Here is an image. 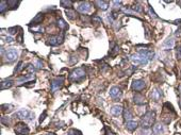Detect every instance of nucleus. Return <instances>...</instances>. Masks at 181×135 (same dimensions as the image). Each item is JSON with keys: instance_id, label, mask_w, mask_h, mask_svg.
Listing matches in <instances>:
<instances>
[{"instance_id": "9", "label": "nucleus", "mask_w": 181, "mask_h": 135, "mask_svg": "<svg viewBox=\"0 0 181 135\" xmlns=\"http://www.w3.org/2000/svg\"><path fill=\"white\" fill-rule=\"evenodd\" d=\"M121 95H123L121 90L118 86L111 87V90H110V96H111V98H112L113 100H119L121 98Z\"/></svg>"}, {"instance_id": "24", "label": "nucleus", "mask_w": 181, "mask_h": 135, "mask_svg": "<svg viewBox=\"0 0 181 135\" xmlns=\"http://www.w3.org/2000/svg\"><path fill=\"white\" fill-rule=\"evenodd\" d=\"M132 113L129 111L128 109H125V111H124V118L126 120H128V121H130L131 120V118H132Z\"/></svg>"}, {"instance_id": "4", "label": "nucleus", "mask_w": 181, "mask_h": 135, "mask_svg": "<svg viewBox=\"0 0 181 135\" xmlns=\"http://www.w3.org/2000/svg\"><path fill=\"white\" fill-rule=\"evenodd\" d=\"M85 78V70L83 67H79V68H76L72 70V72L70 74V79L72 81H82L83 79Z\"/></svg>"}, {"instance_id": "28", "label": "nucleus", "mask_w": 181, "mask_h": 135, "mask_svg": "<svg viewBox=\"0 0 181 135\" xmlns=\"http://www.w3.org/2000/svg\"><path fill=\"white\" fill-rule=\"evenodd\" d=\"M19 3V1H15V0H9L8 1V5H12V9H16L17 4Z\"/></svg>"}, {"instance_id": "31", "label": "nucleus", "mask_w": 181, "mask_h": 135, "mask_svg": "<svg viewBox=\"0 0 181 135\" xmlns=\"http://www.w3.org/2000/svg\"><path fill=\"white\" fill-rule=\"evenodd\" d=\"M68 134H69V135H82V134H81V132L78 131V130H75V129H72V130H69Z\"/></svg>"}, {"instance_id": "32", "label": "nucleus", "mask_w": 181, "mask_h": 135, "mask_svg": "<svg viewBox=\"0 0 181 135\" xmlns=\"http://www.w3.org/2000/svg\"><path fill=\"white\" fill-rule=\"evenodd\" d=\"M1 122L3 124H7V126H8V124H10V122H11V119H10L9 117H2V118H1Z\"/></svg>"}, {"instance_id": "26", "label": "nucleus", "mask_w": 181, "mask_h": 135, "mask_svg": "<svg viewBox=\"0 0 181 135\" xmlns=\"http://www.w3.org/2000/svg\"><path fill=\"white\" fill-rule=\"evenodd\" d=\"M7 8H8V1L2 0L1 3H0V12H1V13H4V10Z\"/></svg>"}, {"instance_id": "44", "label": "nucleus", "mask_w": 181, "mask_h": 135, "mask_svg": "<svg viewBox=\"0 0 181 135\" xmlns=\"http://www.w3.org/2000/svg\"><path fill=\"white\" fill-rule=\"evenodd\" d=\"M179 93H180V95H181V85L179 86Z\"/></svg>"}, {"instance_id": "34", "label": "nucleus", "mask_w": 181, "mask_h": 135, "mask_svg": "<svg viewBox=\"0 0 181 135\" xmlns=\"http://www.w3.org/2000/svg\"><path fill=\"white\" fill-rule=\"evenodd\" d=\"M21 65H23V62H21V61H20V62H19L18 64H17V67L15 68V70H14V72H18L19 70H20V69H21Z\"/></svg>"}, {"instance_id": "3", "label": "nucleus", "mask_w": 181, "mask_h": 135, "mask_svg": "<svg viewBox=\"0 0 181 135\" xmlns=\"http://www.w3.org/2000/svg\"><path fill=\"white\" fill-rule=\"evenodd\" d=\"M13 116L15 118H18V119H27V120H32L34 118V113L28 111V110L21 109L17 111V112L14 113Z\"/></svg>"}, {"instance_id": "5", "label": "nucleus", "mask_w": 181, "mask_h": 135, "mask_svg": "<svg viewBox=\"0 0 181 135\" xmlns=\"http://www.w3.org/2000/svg\"><path fill=\"white\" fill-rule=\"evenodd\" d=\"M17 57H18V51L15 48H10L4 52V59L9 63L14 62Z\"/></svg>"}, {"instance_id": "13", "label": "nucleus", "mask_w": 181, "mask_h": 135, "mask_svg": "<svg viewBox=\"0 0 181 135\" xmlns=\"http://www.w3.org/2000/svg\"><path fill=\"white\" fill-rule=\"evenodd\" d=\"M133 102L137 105H142L146 103V99H145V97H144L143 95L136 93V94H134V96H133Z\"/></svg>"}, {"instance_id": "21", "label": "nucleus", "mask_w": 181, "mask_h": 135, "mask_svg": "<svg viewBox=\"0 0 181 135\" xmlns=\"http://www.w3.org/2000/svg\"><path fill=\"white\" fill-rule=\"evenodd\" d=\"M32 79H34V75H32V74H29V75L23 76V77L18 78V79H17V82H27V81L32 80Z\"/></svg>"}, {"instance_id": "37", "label": "nucleus", "mask_w": 181, "mask_h": 135, "mask_svg": "<svg viewBox=\"0 0 181 135\" xmlns=\"http://www.w3.org/2000/svg\"><path fill=\"white\" fill-rule=\"evenodd\" d=\"M29 72H35L36 70V68L34 67V65H29V67L27 68Z\"/></svg>"}, {"instance_id": "42", "label": "nucleus", "mask_w": 181, "mask_h": 135, "mask_svg": "<svg viewBox=\"0 0 181 135\" xmlns=\"http://www.w3.org/2000/svg\"><path fill=\"white\" fill-rule=\"evenodd\" d=\"M106 135H115L113 133V132L111 131V130H109V129H107V133H106Z\"/></svg>"}, {"instance_id": "23", "label": "nucleus", "mask_w": 181, "mask_h": 135, "mask_svg": "<svg viewBox=\"0 0 181 135\" xmlns=\"http://www.w3.org/2000/svg\"><path fill=\"white\" fill-rule=\"evenodd\" d=\"M58 27L61 28V29H66V28H68L67 23H65V20L64 19H62V18L58 19Z\"/></svg>"}, {"instance_id": "38", "label": "nucleus", "mask_w": 181, "mask_h": 135, "mask_svg": "<svg viewBox=\"0 0 181 135\" xmlns=\"http://www.w3.org/2000/svg\"><path fill=\"white\" fill-rule=\"evenodd\" d=\"M35 65H36V68H42L43 67V63H42L41 60H38L36 61V63H35Z\"/></svg>"}, {"instance_id": "29", "label": "nucleus", "mask_w": 181, "mask_h": 135, "mask_svg": "<svg viewBox=\"0 0 181 135\" xmlns=\"http://www.w3.org/2000/svg\"><path fill=\"white\" fill-rule=\"evenodd\" d=\"M132 10H133V11L139 12V13H142V12H143V8H142V5H140V4L133 5V7H132Z\"/></svg>"}, {"instance_id": "1", "label": "nucleus", "mask_w": 181, "mask_h": 135, "mask_svg": "<svg viewBox=\"0 0 181 135\" xmlns=\"http://www.w3.org/2000/svg\"><path fill=\"white\" fill-rule=\"evenodd\" d=\"M156 119V113L155 112H147L143 117H142V120H141V126L143 129H146V128H150V126L154 122H155Z\"/></svg>"}, {"instance_id": "8", "label": "nucleus", "mask_w": 181, "mask_h": 135, "mask_svg": "<svg viewBox=\"0 0 181 135\" xmlns=\"http://www.w3.org/2000/svg\"><path fill=\"white\" fill-rule=\"evenodd\" d=\"M63 41H64L63 35H61V36H50V37L47 39L46 44L50 46H58V45H61Z\"/></svg>"}, {"instance_id": "17", "label": "nucleus", "mask_w": 181, "mask_h": 135, "mask_svg": "<svg viewBox=\"0 0 181 135\" xmlns=\"http://www.w3.org/2000/svg\"><path fill=\"white\" fill-rule=\"evenodd\" d=\"M13 84H14V81H12V80H4L0 84V90H8V88L13 86Z\"/></svg>"}, {"instance_id": "30", "label": "nucleus", "mask_w": 181, "mask_h": 135, "mask_svg": "<svg viewBox=\"0 0 181 135\" xmlns=\"http://www.w3.org/2000/svg\"><path fill=\"white\" fill-rule=\"evenodd\" d=\"M151 134H152V131H151L150 128H146V129L142 130V135H151Z\"/></svg>"}, {"instance_id": "10", "label": "nucleus", "mask_w": 181, "mask_h": 135, "mask_svg": "<svg viewBox=\"0 0 181 135\" xmlns=\"http://www.w3.org/2000/svg\"><path fill=\"white\" fill-rule=\"evenodd\" d=\"M132 90H135V92H141L143 90L145 87H146V84H145V81L144 80H134L132 82Z\"/></svg>"}, {"instance_id": "40", "label": "nucleus", "mask_w": 181, "mask_h": 135, "mask_svg": "<svg viewBox=\"0 0 181 135\" xmlns=\"http://www.w3.org/2000/svg\"><path fill=\"white\" fill-rule=\"evenodd\" d=\"M45 117H46V112L43 113V115H41V117H40V122H42L43 120L45 119Z\"/></svg>"}, {"instance_id": "22", "label": "nucleus", "mask_w": 181, "mask_h": 135, "mask_svg": "<svg viewBox=\"0 0 181 135\" xmlns=\"http://www.w3.org/2000/svg\"><path fill=\"white\" fill-rule=\"evenodd\" d=\"M66 15H67L68 18L72 19V20L77 18V13L74 10H66Z\"/></svg>"}, {"instance_id": "16", "label": "nucleus", "mask_w": 181, "mask_h": 135, "mask_svg": "<svg viewBox=\"0 0 181 135\" xmlns=\"http://www.w3.org/2000/svg\"><path fill=\"white\" fill-rule=\"evenodd\" d=\"M164 131H165V127H164L161 122L156 124L155 126H154V129H152V132L156 133V134H161V133H163Z\"/></svg>"}, {"instance_id": "33", "label": "nucleus", "mask_w": 181, "mask_h": 135, "mask_svg": "<svg viewBox=\"0 0 181 135\" xmlns=\"http://www.w3.org/2000/svg\"><path fill=\"white\" fill-rule=\"evenodd\" d=\"M112 3L114 5V9H119L121 5V1H113Z\"/></svg>"}, {"instance_id": "35", "label": "nucleus", "mask_w": 181, "mask_h": 135, "mask_svg": "<svg viewBox=\"0 0 181 135\" xmlns=\"http://www.w3.org/2000/svg\"><path fill=\"white\" fill-rule=\"evenodd\" d=\"M176 55L179 60H181V46H179L177 48V52H176Z\"/></svg>"}, {"instance_id": "15", "label": "nucleus", "mask_w": 181, "mask_h": 135, "mask_svg": "<svg viewBox=\"0 0 181 135\" xmlns=\"http://www.w3.org/2000/svg\"><path fill=\"white\" fill-rule=\"evenodd\" d=\"M121 113H123V106L121 105H113L112 108H111V114L113 115V116H119Z\"/></svg>"}, {"instance_id": "14", "label": "nucleus", "mask_w": 181, "mask_h": 135, "mask_svg": "<svg viewBox=\"0 0 181 135\" xmlns=\"http://www.w3.org/2000/svg\"><path fill=\"white\" fill-rule=\"evenodd\" d=\"M175 46V39L173 37L166 38V41H164V43L162 44V48L164 49H173Z\"/></svg>"}, {"instance_id": "6", "label": "nucleus", "mask_w": 181, "mask_h": 135, "mask_svg": "<svg viewBox=\"0 0 181 135\" xmlns=\"http://www.w3.org/2000/svg\"><path fill=\"white\" fill-rule=\"evenodd\" d=\"M30 132V129L28 128V126L23 122H19V124H16L15 127V133L17 135H27L29 134Z\"/></svg>"}, {"instance_id": "36", "label": "nucleus", "mask_w": 181, "mask_h": 135, "mask_svg": "<svg viewBox=\"0 0 181 135\" xmlns=\"http://www.w3.org/2000/svg\"><path fill=\"white\" fill-rule=\"evenodd\" d=\"M149 14H150L151 17H154V18H158V16H157V14H156L155 12H154V10L151 8H149Z\"/></svg>"}, {"instance_id": "41", "label": "nucleus", "mask_w": 181, "mask_h": 135, "mask_svg": "<svg viewBox=\"0 0 181 135\" xmlns=\"http://www.w3.org/2000/svg\"><path fill=\"white\" fill-rule=\"evenodd\" d=\"M5 41H8V43H11V41H13V37H11V36H7V37H5Z\"/></svg>"}, {"instance_id": "11", "label": "nucleus", "mask_w": 181, "mask_h": 135, "mask_svg": "<svg viewBox=\"0 0 181 135\" xmlns=\"http://www.w3.org/2000/svg\"><path fill=\"white\" fill-rule=\"evenodd\" d=\"M91 9H92V4L90 2H87V1H84V2H81L79 3L78 5V11L80 13H83V14H86L88 12L91 11Z\"/></svg>"}, {"instance_id": "27", "label": "nucleus", "mask_w": 181, "mask_h": 135, "mask_svg": "<svg viewBox=\"0 0 181 135\" xmlns=\"http://www.w3.org/2000/svg\"><path fill=\"white\" fill-rule=\"evenodd\" d=\"M92 23H95V25H99V23H101V18L99 17V16H93L92 17Z\"/></svg>"}, {"instance_id": "7", "label": "nucleus", "mask_w": 181, "mask_h": 135, "mask_svg": "<svg viewBox=\"0 0 181 135\" xmlns=\"http://www.w3.org/2000/svg\"><path fill=\"white\" fill-rule=\"evenodd\" d=\"M63 83H64V78L63 77H58L56 79H53L52 82H51V92L54 93L56 90L61 88L62 85H63Z\"/></svg>"}, {"instance_id": "43", "label": "nucleus", "mask_w": 181, "mask_h": 135, "mask_svg": "<svg viewBox=\"0 0 181 135\" xmlns=\"http://www.w3.org/2000/svg\"><path fill=\"white\" fill-rule=\"evenodd\" d=\"M46 135H57L56 133H47Z\"/></svg>"}, {"instance_id": "18", "label": "nucleus", "mask_w": 181, "mask_h": 135, "mask_svg": "<svg viewBox=\"0 0 181 135\" xmlns=\"http://www.w3.org/2000/svg\"><path fill=\"white\" fill-rule=\"evenodd\" d=\"M125 126H126V129H127V130L133 132V131H135L136 128H137V122H136V121H133V120H130V121H127Z\"/></svg>"}, {"instance_id": "45", "label": "nucleus", "mask_w": 181, "mask_h": 135, "mask_svg": "<svg viewBox=\"0 0 181 135\" xmlns=\"http://www.w3.org/2000/svg\"><path fill=\"white\" fill-rule=\"evenodd\" d=\"M179 104H180V109H181V99H180V101H179Z\"/></svg>"}, {"instance_id": "12", "label": "nucleus", "mask_w": 181, "mask_h": 135, "mask_svg": "<svg viewBox=\"0 0 181 135\" xmlns=\"http://www.w3.org/2000/svg\"><path fill=\"white\" fill-rule=\"evenodd\" d=\"M150 97H151V99H152L154 101H160V99L163 97L162 90H160V88H158V87H155L154 90H151Z\"/></svg>"}, {"instance_id": "39", "label": "nucleus", "mask_w": 181, "mask_h": 135, "mask_svg": "<svg viewBox=\"0 0 181 135\" xmlns=\"http://www.w3.org/2000/svg\"><path fill=\"white\" fill-rule=\"evenodd\" d=\"M9 32H10V34H15L16 33V32H15V31H16V28H10V29H9Z\"/></svg>"}, {"instance_id": "25", "label": "nucleus", "mask_w": 181, "mask_h": 135, "mask_svg": "<svg viewBox=\"0 0 181 135\" xmlns=\"http://www.w3.org/2000/svg\"><path fill=\"white\" fill-rule=\"evenodd\" d=\"M61 7L66 9H69L72 7V1H61Z\"/></svg>"}, {"instance_id": "20", "label": "nucleus", "mask_w": 181, "mask_h": 135, "mask_svg": "<svg viewBox=\"0 0 181 135\" xmlns=\"http://www.w3.org/2000/svg\"><path fill=\"white\" fill-rule=\"evenodd\" d=\"M43 17H44V16H43V14H41V13H40V14H38V15L35 16V17H34L33 19H32V21H31V26H32V25H38V23H42V20H43Z\"/></svg>"}, {"instance_id": "19", "label": "nucleus", "mask_w": 181, "mask_h": 135, "mask_svg": "<svg viewBox=\"0 0 181 135\" xmlns=\"http://www.w3.org/2000/svg\"><path fill=\"white\" fill-rule=\"evenodd\" d=\"M94 3L98 7V9H100L102 11L108 10V8H109V5H110L109 1H95Z\"/></svg>"}, {"instance_id": "2", "label": "nucleus", "mask_w": 181, "mask_h": 135, "mask_svg": "<svg viewBox=\"0 0 181 135\" xmlns=\"http://www.w3.org/2000/svg\"><path fill=\"white\" fill-rule=\"evenodd\" d=\"M131 61L134 65H142V66H146L149 62L147 56L142 54V53H134L131 55Z\"/></svg>"}]
</instances>
